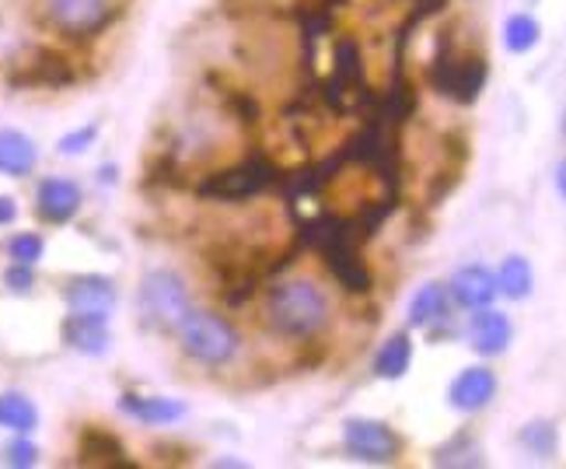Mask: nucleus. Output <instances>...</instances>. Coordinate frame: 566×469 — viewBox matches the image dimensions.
<instances>
[{"mask_svg": "<svg viewBox=\"0 0 566 469\" xmlns=\"http://www.w3.org/2000/svg\"><path fill=\"white\" fill-rule=\"evenodd\" d=\"M448 294H451V302H459L469 312L486 309L496 302V277L479 263L459 267L451 277V284H448Z\"/></svg>", "mask_w": 566, "mask_h": 469, "instance_id": "obj_17", "label": "nucleus"}, {"mask_svg": "<svg viewBox=\"0 0 566 469\" xmlns=\"http://www.w3.org/2000/svg\"><path fill=\"white\" fill-rule=\"evenodd\" d=\"M438 147H441V165L423 194V207H441L454 189H459L465 168H469V158H472V137L465 126H451V131H444Z\"/></svg>", "mask_w": 566, "mask_h": 469, "instance_id": "obj_9", "label": "nucleus"}, {"mask_svg": "<svg viewBox=\"0 0 566 469\" xmlns=\"http://www.w3.org/2000/svg\"><path fill=\"white\" fill-rule=\"evenodd\" d=\"M280 176H283V168L263 152V147H255L242 161L200 176V183L192 186V194L210 204H242V200H255L259 194H266V189H276Z\"/></svg>", "mask_w": 566, "mask_h": 469, "instance_id": "obj_4", "label": "nucleus"}, {"mask_svg": "<svg viewBox=\"0 0 566 469\" xmlns=\"http://www.w3.org/2000/svg\"><path fill=\"white\" fill-rule=\"evenodd\" d=\"M210 466L213 469H245L249 462H242V459H213Z\"/></svg>", "mask_w": 566, "mask_h": 469, "instance_id": "obj_36", "label": "nucleus"}, {"mask_svg": "<svg viewBox=\"0 0 566 469\" xmlns=\"http://www.w3.org/2000/svg\"><path fill=\"white\" fill-rule=\"evenodd\" d=\"M77 466H98V469H137L129 459L126 445L98 424H84L77 435Z\"/></svg>", "mask_w": 566, "mask_h": 469, "instance_id": "obj_11", "label": "nucleus"}, {"mask_svg": "<svg viewBox=\"0 0 566 469\" xmlns=\"http://www.w3.org/2000/svg\"><path fill=\"white\" fill-rule=\"evenodd\" d=\"M493 399H496V372H490L486 365H472L459 372L448 386V403L459 414H479V410H486Z\"/></svg>", "mask_w": 566, "mask_h": 469, "instance_id": "obj_14", "label": "nucleus"}, {"mask_svg": "<svg viewBox=\"0 0 566 469\" xmlns=\"http://www.w3.org/2000/svg\"><path fill=\"white\" fill-rule=\"evenodd\" d=\"M483 449H479V441L469 435V431H459V435H451L438 452H433V466H483Z\"/></svg>", "mask_w": 566, "mask_h": 469, "instance_id": "obj_26", "label": "nucleus"}, {"mask_svg": "<svg viewBox=\"0 0 566 469\" xmlns=\"http://www.w3.org/2000/svg\"><path fill=\"white\" fill-rule=\"evenodd\" d=\"M179 333V347L186 357H192L196 365L207 368H224L242 354V333L231 326V319L217 315V312H192L182 319Z\"/></svg>", "mask_w": 566, "mask_h": 469, "instance_id": "obj_5", "label": "nucleus"}, {"mask_svg": "<svg viewBox=\"0 0 566 469\" xmlns=\"http://www.w3.org/2000/svg\"><path fill=\"white\" fill-rule=\"evenodd\" d=\"M4 284H8V291H14V294H29L32 284H35V273H32V267H25V263H11V267L4 270Z\"/></svg>", "mask_w": 566, "mask_h": 469, "instance_id": "obj_31", "label": "nucleus"}, {"mask_svg": "<svg viewBox=\"0 0 566 469\" xmlns=\"http://www.w3.org/2000/svg\"><path fill=\"white\" fill-rule=\"evenodd\" d=\"M556 424L553 420H528L525 428L517 431V441L521 449H525L528 456L535 459H549L556 452Z\"/></svg>", "mask_w": 566, "mask_h": 469, "instance_id": "obj_27", "label": "nucleus"}, {"mask_svg": "<svg viewBox=\"0 0 566 469\" xmlns=\"http://www.w3.org/2000/svg\"><path fill=\"white\" fill-rule=\"evenodd\" d=\"M119 410L137 420L147 424V428H168V424H179L189 407L182 399H171V396H137V393H126L119 396Z\"/></svg>", "mask_w": 566, "mask_h": 469, "instance_id": "obj_18", "label": "nucleus"}, {"mask_svg": "<svg viewBox=\"0 0 566 469\" xmlns=\"http://www.w3.org/2000/svg\"><path fill=\"white\" fill-rule=\"evenodd\" d=\"M63 302H67L71 312H81V315H102L108 319L119 302L116 294V284L108 281V277H98V273H84V277H74L63 288Z\"/></svg>", "mask_w": 566, "mask_h": 469, "instance_id": "obj_12", "label": "nucleus"}, {"mask_svg": "<svg viewBox=\"0 0 566 469\" xmlns=\"http://www.w3.org/2000/svg\"><path fill=\"white\" fill-rule=\"evenodd\" d=\"M465 336H469V347L483 357H500L511 344H514V323L496 309H475L469 326H465Z\"/></svg>", "mask_w": 566, "mask_h": 469, "instance_id": "obj_13", "label": "nucleus"}, {"mask_svg": "<svg viewBox=\"0 0 566 469\" xmlns=\"http://www.w3.org/2000/svg\"><path fill=\"white\" fill-rule=\"evenodd\" d=\"M448 4H451V0H417V8H423L430 18H433V14H441V11H448Z\"/></svg>", "mask_w": 566, "mask_h": 469, "instance_id": "obj_34", "label": "nucleus"}, {"mask_svg": "<svg viewBox=\"0 0 566 469\" xmlns=\"http://www.w3.org/2000/svg\"><path fill=\"white\" fill-rule=\"evenodd\" d=\"M538 39H542V25H538V18L535 14H511L504 21V46L507 53L514 56H525L538 46Z\"/></svg>", "mask_w": 566, "mask_h": 469, "instance_id": "obj_25", "label": "nucleus"}, {"mask_svg": "<svg viewBox=\"0 0 566 469\" xmlns=\"http://www.w3.org/2000/svg\"><path fill=\"white\" fill-rule=\"evenodd\" d=\"M266 326L283 340H312L329 326V298L308 277L283 281L266 298Z\"/></svg>", "mask_w": 566, "mask_h": 469, "instance_id": "obj_3", "label": "nucleus"}, {"mask_svg": "<svg viewBox=\"0 0 566 469\" xmlns=\"http://www.w3.org/2000/svg\"><path fill=\"white\" fill-rule=\"evenodd\" d=\"M42 252H46V242H42V234L35 231H18L8 242V256L14 263H25V267H35L42 260Z\"/></svg>", "mask_w": 566, "mask_h": 469, "instance_id": "obj_29", "label": "nucleus"}, {"mask_svg": "<svg viewBox=\"0 0 566 469\" xmlns=\"http://www.w3.org/2000/svg\"><path fill=\"white\" fill-rule=\"evenodd\" d=\"M451 319V294H448V284H438L430 281L423 284L417 294H412L409 302V326L412 330H427L433 323H448Z\"/></svg>", "mask_w": 566, "mask_h": 469, "instance_id": "obj_20", "label": "nucleus"}, {"mask_svg": "<svg viewBox=\"0 0 566 469\" xmlns=\"http://www.w3.org/2000/svg\"><path fill=\"white\" fill-rule=\"evenodd\" d=\"M493 277H496V294L511 298V302H525L535 288V270L525 256H507Z\"/></svg>", "mask_w": 566, "mask_h": 469, "instance_id": "obj_22", "label": "nucleus"}, {"mask_svg": "<svg viewBox=\"0 0 566 469\" xmlns=\"http://www.w3.org/2000/svg\"><path fill=\"white\" fill-rule=\"evenodd\" d=\"M14 218H18V204H14V197H0V228L14 225Z\"/></svg>", "mask_w": 566, "mask_h": 469, "instance_id": "obj_33", "label": "nucleus"}, {"mask_svg": "<svg viewBox=\"0 0 566 469\" xmlns=\"http://www.w3.org/2000/svg\"><path fill=\"white\" fill-rule=\"evenodd\" d=\"M490 81V63L479 50H459V29L438 32V50L427 63V84L454 105H475Z\"/></svg>", "mask_w": 566, "mask_h": 469, "instance_id": "obj_1", "label": "nucleus"}, {"mask_svg": "<svg viewBox=\"0 0 566 469\" xmlns=\"http://www.w3.org/2000/svg\"><path fill=\"white\" fill-rule=\"evenodd\" d=\"M39 456H42L39 445L29 435H18L4 445V449H0V462L11 466V469H32V466H39Z\"/></svg>", "mask_w": 566, "mask_h": 469, "instance_id": "obj_28", "label": "nucleus"}, {"mask_svg": "<svg viewBox=\"0 0 566 469\" xmlns=\"http://www.w3.org/2000/svg\"><path fill=\"white\" fill-rule=\"evenodd\" d=\"M155 452H158V462H171V466H186L192 462V449H186V445H155Z\"/></svg>", "mask_w": 566, "mask_h": 469, "instance_id": "obj_32", "label": "nucleus"}, {"mask_svg": "<svg viewBox=\"0 0 566 469\" xmlns=\"http://www.w3.org/2000/svg\"><path fill=\"white\" fill-rule=\"evenodd\" d=\"M140 323L158 333H176L189 315V288L176 270H150L144 273L137 291Z\"/></svg>", "mask_w": 566, "mask_h": 469, "instance_id": "obj_6", "label": "nucleus"}, {"mask_svg": "<svg viewBox=\"0 0 566 469\" xmlns=\"http://www.w3.org/2000/svg\"><path fill=\"white\" fill-rule=\"evenodd\" d=\"M39 161V147L21 131H0V176L21 179L29 176Z\"/></svg>", "mask_w": 566, "mask_h": 469, "instance_id": "obj_21", "label": "nucleus"}, {"mask_svg": "<svg viewBox=\"0 0 566 469\" xmlns=\"http://www.w3.org/2000/svg\"><path fill=\"white\" fill-rule=\"evenodd\" d=\"M11 88H71L77 84V67L67 53L53 46H35L32 56L8 77Z\"/></svg>", "mask_w": 566, "mask_h": 469, "instance_id": "obj_10", "label": "nucleus"}, {"mask_svg": "<svg viewBox=\"0 0 566 469\" xmlns=\"http://www.w3.org/2000/svg\"><path fill=\"white\" fill-rule=\"evenodd\" d=\"M35 210H39V218L50 225L74 221L81 210V186L74 179H60V176L42 179L35 189Z\"/></svg>", "mask_w": 566, "mask_h": 469, "instance_id": "obj_15", "label": "nucleus"}, {"mask_svg": "<svg viewBox=\"0 0 566 469\" xmlns=\"http://www.w3.org/2000/svg\"><path fill=\"white\" fill-rule=\"evenodd\" d=\"M119 14L123 8L108 4V0H46V21L53 25V32L71 42L98 39Z\"/></svg>", "mask_w": 566, "mask_h": 469, "instance_id": "obj_7", "label": "nucleus"}, {"mask_svg": "<svg viewBox=\"0 0 566 469\" xmlns=\"http://www.w3.org/2000/svg\"><path fill=\"white\" fill-rule=\"evenodd\" d=\"M318 98L325 105V113L333 116H367L375 110L378 92L367 81V63L364 50L354 35H339L333 42V71L329 77L318 81Z\"/></svg>", "mask_w": 566, "mask_h": 469, "instance_id": "obj_2", "label": "nucleus"}, {"mask_svg": "<svg viewBox=\"0 0 566 469\" xmlns=\"http://www.w3.org/2000/svg\"><path fill=\"white\" fill-rule=\"evenodd\" d=\"M207 84L213 88V95L221 98L224 113H231L234 123H242L245 131H255L259 119H263V110H259V98L249 88H238L224 74H207Z\"/></svg>", "mask_w": 566, "mask_h": 469, "instance_id": "obj_19", "label": "nucleus"}, {"mask_svg": "<svg viewBox=\"0 0 566 469\" xmlns=\"http://www.w3.org/2000/svg\"><path fill=\"white\" fill-rule=\"evenodd\" d=\"M0 428H11L14 435H32L39 428L35 403L21 393H4L0 396Z\"/></svg>", "mask_w": 566, "mask_h": 469, "instance_id": "obj_24", "label": "nucleus"}, {"mask_svg": "<svg viewBox=\"0 0 566 469\" xmlns=\"http://www.w3.org/2000/svg\"><path fill=\"white\" fill-rule=\"evenodd\" d=\"M412 365V340L409 333H396L388 336L385 344L378 347L375 354V375L385 378V382H399Z\"/></svg>", "mask_w": 566, "mask_h": 469, "instance_id": "obj_23", "label": "nucleus"}, {"mask_svg": "<svg viewBox=\"0 0 566 469\" xmlns=\"http://www.w3.org/2000/svg\"><path fill=\"white\" fill-rule=\"evenodd\" d=\"M563 176H566V165H563V161H556V173H553V183H556V194H559V200L566 197V183H563Z\"/></svg>", "mask_w": 566, "mask_h": 469, "instance_id": "obj_35", "label": "nucleus"}, {"mask_svg": "<svg viewBox=\"0 0 566 469\" xmlns=\"http://www.w3.org/2000/svg\"><path fill=\"white\" fill-rule=\"evenodd\" d=\"M60 336H63V344H67L71 351H77V354H84V357H102V354H108V344H113L108 319L81 315V312H71L67 319H63Z\"/></svg>", "mask_w": 566, "mask_h": 469, "instance_id": "obj_16", "label": "nucleus"}, {"mask_svg": "<svg viewBox=\"0 0 566 469\" xmlns=\"http://www.w3.org/2000/svg\"><path fill=\"white\" fill-rule=\"evenodd\" d=\"M343 449L357 462H371V466H388L396 462L406 449L402 435L385 420L371 417H350L343 424Z\"/></svg>", "mask_w": 566, "mask_h": 469, "instance_id": "obj_8", "label": "nucleus"}, {"mask_svg": "<svg viewBox=\"0 0 566 469\" xmlns=\"http://www.w3.org/2000/svg\"><path fill=\"white\" fill-rule=\"evenodd\" d=\"M95 140H98V123H88V126H81V131L63 134L60 144H56V152H60V155H67V158H74V155H84V152H88V147H95Z\"/></svg>", "mask_w": 566, "mask_h": 469, "instance_id": "obj_30", "label": "nucleus"}]
</instances>
